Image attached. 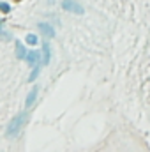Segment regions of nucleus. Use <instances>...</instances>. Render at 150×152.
Listing matches in <instances>:
<instances>
[{"instance_id":"obj_5","label":"nucleus","mask_w":150,"mask_h":152,"mask_svg":"<svg viewBox=\"0 0 150 152\" xmlns=\"http://www.w3.org/2000/svg\"><path fill=\"white\" fill-rule=\"evenodd\" d=\"M41 53H42L41 64H42V66H48V64H50V57H51V53H50V44H48V42L42 44V51H41Z\"/></svg>"},{"instance_id":"obj_9","label":"nucleus","mask_w":150,"mask_h":152,"mask_svg":"<svg viewBox=\"0 0 150 152\" xmlns=\"http://www.w3.org/2000/svg\"><path fill=\"white\" fill-rule=\"evenodd\" d=\"M0 11H2V12H9V11H11V5H9L7 2H0Z\"/></svg>"},{"instance_id":"obj_8","label":"nucleus","mask_w":150,"mask_h":152,"mask_svg":"<svg viewBox=\"0 0 150 152\" xmlns=\"http://www.w3.org/2000/svg\"><path fill=\"white\" fill-rule=\"evenodd\" d=\"M27 42L32 44V46H36V44L39 42V39L36 37V34H28V36H27Z\"/></svg>"},{"instance_id":"obj_6","label":"nucleus","mask_w":150,"mask_h":152,"mask_svg":"<svg viewBox=\"0 0 150 152\" xmlns=\"http://www.w3.org/2000/svg\"><path fill=\"white\" fill-rule=\"evenodd\" d=\"M36 97H37V87H36V88H32V90L28 92V96H27V101H25V108H27V110H28V108H32V104H34Z\"/></svg>"},{"instance_id":"obj_11","label":"nucleus","mask_w":150,"mask_h":152,"mask_svg":"<svg viewBox=\"0 0 150 152\" xmlns=\"http://www.w3.org/2000/svg\"><path fill=\"white\" fill-rule=\"evenodd\" d=\"M37 75H39V67L36 66V69H34V71H32V75H30V81H34V80L37 78Z\"/></svg>"},{"instance_id":"obj_7","label":"nucleus","mask_w":150,"mask_h":152,"mask_svg":"<svg viewBox=\"0 0 150 152\" xmlns=\"http://www.w3.org/2000/svg\"><path fill=\"white\" fill-rule=\"evenodd\" d=\"M27 50H25V46L20 42V41H16V57L18 58H27Z\"/></svg>"},{"instance_id":"obj_2","label":"nucleus","mask_w":150,"mask_h":152,"mask_svg":"<svg viewBox=\"0 0 150 152\" xmlns=\"http://www.w3.org/2000/svg\"><path fill=\"white\" fill-rule=\"evenodd\" d=\"M62 9L69 11V12H74V14H83V7L76 0H64L62 2Z\"/></svg>"},{"instance_id":"obj_1","label":"nucleus","mask_w":150,"mask_h":152,"mask_svg":"<svg viewBox=\"0 0 150 152\" xmlns=\"http://www.w3.org/2000/svg\"><path fill=\"white\" fill-rule=\"evenodd\" d=\"M25 120H27V113L23 112V113H18L9 124H7V129H5V134L7 136H16L18 133H20V129H21V126L25 124Z\"/></svg>"},{"instance_id":"obj_4","label":"nucleus","mask_w":150,"mask_h":152,"mask_svg":"<svg viewBox=\"0 0 150 152\" xmlns=\"http://www.w3.org/2000/svg\"><path fill=\"white\" fill-rule=\"evenodd\" d=\"M39 57H41V51H36V50H30L28 53H27V62L30 64V66H37L39 64Z\"/></svg>"},{"instance_id":"obj_3","label":"nucleus","mask_w":150,"mask_h":152,"mask_svg":"<svg viewBox=\"0 0 150 152\" xmlns=\"http://www.w3.org/2000/svg\"><path fill=\"white\" fill-rule=\"evenodd\" d=\"M37 27H39V32H41L44 37H55V28H53L50 23H44V21H42V23H39Z\"/></svg>"},{"instance_id":"obj_10","label":"nucleus","mask_w":150,"mask_h":152,"mask_svg":"<svg viewBox=\"0 0 150 152\" xmlns=\"http://www.w3.org/2000/svg\"><path fill=\"white\" fill-rule=\"evenodd\" d=\"M2 25H4V21L0 20V37H4V39H11V36H9L7 32H4V30H2Z\"/></svg>"}]
</instances>
